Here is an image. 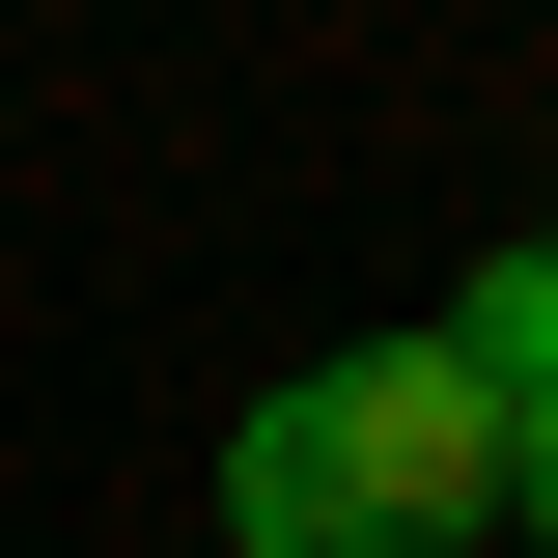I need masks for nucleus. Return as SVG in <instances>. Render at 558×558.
<instances>
[{"instance_id": "f257e3e1", "label": "nucleus", "mask_w": 558, "mask_h": 558, "mask_svg": "<svg viewBox=\"0 0 558 558\" xmlns=\"http://www.w3.org/2000/svg\"><path fill=\"white\" fill-rule=\"evenodd\" d=\"M502 447H531V418L475 391V336H391V363L252 391L223 531H252V558H447V531H502Z\"/></svg>"}, {"instance_id": "f03ea898", "label": "nucleus", "mask_w": 558, "mask_h": 558, "mask_svg": "<svg viewBox=\"0 0 558 558\" xmlns=\"http://www.w3.org/2000/svg\"><path fill=\"white\" fill-rule=\"evenodd\" d=\"M502 502H531V531H558V391H531V447H502Z\"/></svg>"}]
</instances>
